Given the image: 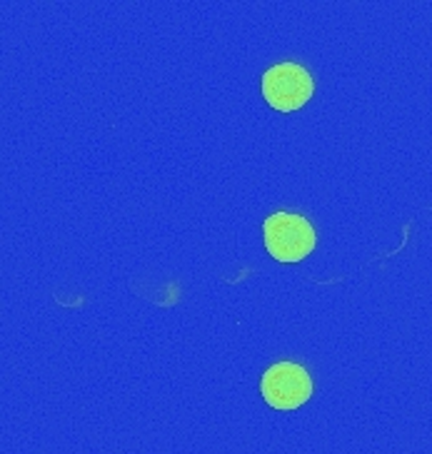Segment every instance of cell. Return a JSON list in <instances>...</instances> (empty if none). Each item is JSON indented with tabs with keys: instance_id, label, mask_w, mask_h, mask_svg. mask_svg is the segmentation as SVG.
Here are the masks:
<instances>
[{
	"instance_id": "cell-1",
	"label": "cell",
	"mask_w": 432,
	"mask_h": 454,
	"mask_svg": "<svg viewBox=\"0 0 432 454\" xmlns=\"http://www.w3.org/2000/svg\"><path fill=\"white\" fill-rule=\"evenodd\" d=\"M265 250L278 262H300L315 250L318 235L308 217L295 213H272L263 223Z\"/></svg>"
},
{
	"instance_id": "cell-2",
	"label": "cell",
	"mask_w": 432,
	"mask_h": 454,
	"mask_svg": "<svg viewBox=\"0 0 432 454\" xmlns=\"http://www.w3.org/2000/svg\"><path fill=\"white\" fill-rule=\"evenodd\" d=\"M260 392L272 410L290 412L312 397V377L297 362H275L260 380Z\"/></svg>"
},
{
	"instance_id": "cell-3",
	"label": "cell",
	"mask_w": 432,
	"mask_h": 454,
	"mask_svg": "<svg viewBox=\"0 0 432 454\" xmlns=\"http://www.w3.org/2000/svg\"><path fill=\"white\" fill-rule=\"evenodd\" d=\"M315 93L312 75L297 63H278L263 75V95L268 106L280 113H293L308 106V100Z\"/></svg>"
}]
</instances>
